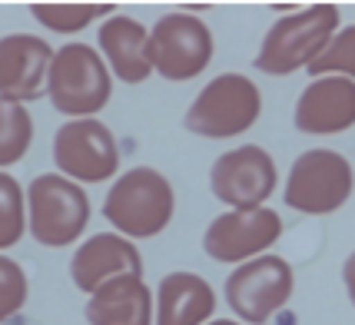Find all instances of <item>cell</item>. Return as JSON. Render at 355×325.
Returning <instances> with one entry per match:
<instances>
[{"instance_id":"obj_7","label":"cell","mask_w":355,"mask_h":325,"mask_svg":"<svg viewBox=\"0 0 355 325\" xmlns=\"http://www.w3.org/2000/svg\"><path fill=\"white\" fill-rule=\"evenodd\" d=\"M213 53H216L213 30L206 27V20H200L189 10L163 14L150 27L153 73H159L170 83H186V80L206 73V67L213 63Z\"/></svg>"},{"instance_id":"obj_21","label":"cell","mask_w":355,"mask_h":325,"mask_svg":"<svg viewBox=\"0 0 355 325\" xmlns=\"http://www.w3.org/2000/svg\"><path fill=\"white\" fill-rule=\"evenodd\" d=\"M312 80L319 77H349L355 80V24L339 27V33L325 44V50L309 63Z\"/></svg>"},{"instance_id":"obj_2","label":"cell","mask_w":355,"mask_h":325,"mask_svg":"<svg viewBox=\"0 0 355 325\" xmlns=\"http://www.w3.org/2000/svg\"><path fill=\"white\" fill-rule=\"evenodd\" d=\"M176 193L173 183L153 166H133L116 176L103 200V219L126 239L159 236L173 222Z\"/></svg>"},{"instance_id":"obj_18","label":"cell","mask_w":355,"mask_h":325,"mask_svg":"<svg viewBox=\"0 0 355 325\" xmlns=\"http://www.w3.org/2000/svg\"><path fill=\"white\" fill-rule=\"evenodd\" d=\"M33 20L46 27L53 33H80L83 27H90L93 20H110L113 17V3H63V0H53V3H31Z\"/></svg>"},{"instance_id":"obj_16","label":"cell","mask_w":355,"mask_h":325,"mask_svg":"<svg viewBox=\"0 0 355 325\" xmlns=\"http://www.w3.org/2000/svg\"><path fill=\"white\" fill-rule=\"evenodd\" d=\"M156 322L153 325H206L216 312L213 286L196 272H166L156 289Z\"/></svg>"},{"instance_id":"obj_8","label":"cell","mask_w":355,"mask_h":325,"mask_svg":"<svg viewBox=\"0 0 355 325\" xmlns=\"http://www.w3.org/2000/svg\"><path fill=\"white\" fill-rule=\"evenodd\" d=\"M295 276L293 265L282 256L266 252L259 259L236 265L226 276V302L230 312L246 325H266L276 312H282L293 299Z\"/></svg>"},{"instance_id":"obj_20","label":"cell","mask_w":355,"mask_h":325,"mask_svg":"<svg viewBox=\"0 0 355 325\" xmlns=\"http://www.w3.org/2000/svg\"><path fill=\"white\" fill-rule=\"evenodd\" d=\"M27 232V196L10 173L0 170V252L17 246Z\"/></svg>"},{"instance_id":"obj_4","label":"cell","mask_w":355,"mask_h":325,"mask_svg":"<svg viewBox=\"0 0 355 325\" xmlns=\"http://www.w3.org/2000/svg\"><path fill=\"white\" fill-rule=\"evenodd\" d=\"M263 93L243 73H219L202 87L186 109L183 126L202 139H232L256 126Z\"/></svg>"},{"instance_id":"obj_3","label":"cell","mask_w":355,"mask_h":325,"mask_svg":"<svg viewBox=\"0 0 355 325\" xmlns=\"http://www.w3.org/2000/svg\"><path fill=\"white\" fill-rule=\"evenodd\" d=\"M113 96V73L90 44H63L46 73V100L70 120H90Z\"/></svg>"},{"instance_id":"obj_24","label":"cell","mask_w":355,"mask_h":325,"mask_svg":"<svg viewBox=\"0 0 355 325\" xmlns=\"http://www.w3.org/2000/svg\"><path fill=\"white\" fill-rule=\"evenodd\" d=\"M206 325H243L239 319H213V322H206Z\"/></svg>"},{"instance_id":"obj_9","label":"cell","mask_w":355,"mask_h":325,"mask_svg":"<svg viewBox=\"0 0 355 325\" xmlns=\"http://www.w3.org/2000/svg\"><path fill=\"white\" fill-rule=\"evenodd\" d=\"M53 166L73 183H107L120 170V146L107 123L67 120L53 133Z\"/></svg>"},{"instance_id":"obj_23","label":"cell","mask_w":355,"mask_h":325,"mask_svg":"<svg viewBox=\"0 0 355 325\" xmlns=\"http://www.w3.org/2000/svg\"><path fill=\"white\" fill-rule=\"evenodd\" d=\"M342 286H345V295H349V302L355 306V249L345 256V263H342Z\"/></svg>"},{"instance_id":"obj_5","label":"cell","mask_w":355,"mask_h":325,"mask_svg":"<svg viewBox=\"0 0 355 325\" xmlns=\"http://www.w3.org/2000/svg\"><path fill=\"white\" fill-rule=\"evenodd\" d=\"M90 222V196L60 173H40L27 186V229L40 246H73Z\"/></svg>"},{"instance_id":"obj_19","label":"cell","mask_w":355,"mask_h":325,"mask_svg":"<svg viewBox=\"0 0 355 325\" xmlns=\"http://www.w3.org/2000/svg\"><path fill=\"white\" fill-rule=\"evenodd\" d=\"M33 143V116L27 107L0 100V170L20 163Z\"/></svg>"},{"instance_id":"obj_11","label":"cell","mask_w":355,"mask_h":325,"mask_svg":"<svg viewBox=\"0 0 355 325\" xmlns=\"http://www.w3.org/2000/svg\"><path fill=\"white\" fill-rule=\"evenodd\" d=\"M282 236V216L269 206L259 209H230L216 216L202 232V252L216 263L243 265L259 259L279 243Z\"/></svg>"},{"instance_id":"obj_1","label":"cell","mask_w":355,"mask_h":325,"mask_svg":"<svg viewBox=\"0 0 355 325\" xmlns=\"http://www.w3.org/2000/svg\"><path fill=\"white\" fill-rule=\"evenodd\" d=\"M339 27L342 10L336 3H312L279 17L266 30L259 53L252 57V67L269 77H289L295 70H309V63L339 33Z\"/></svg>"},{"instance_id":"obj_22","label":"cell","mask_w":355,"mask_h":325,"mask_svg":"<svg viewBox=\"0 0 355 325\" xmlns=\"http://www.w3.org/2000/svg\"><path fill=\"white\" fill-rule=\"evenodd\" d=\"M27 295H31L27 272L20 269V263L0 252V322H10L27 306Z\"/></svg>"},{"instance_id":"obj_14","label":"cell","mask_w":355,"mask_h":325,"mask_svg":"<svg viewBox=\"0 0 355 325\" xmlns=\"http://www.w3.org/2000/svg\"><path fill=\"white\" fill-rule=\"evenodd\" d=\"M293 123L306 137H336L355 126V80L319 77L295 100Z\"/></svg>"},{"instance_id":"obj_15","label":"cell","mask_w":355,"mask_h":325,"mask_svg":"<svg viewBox=\"0 0 355 325\" xmlns=\"http://www.w3.org/2000/svg\"><path fill=\"white\" fill-rule=\"evenodd\" d=\"M96 50L107 60L110 73L123 83H143L153 73L150 60V27L126 14H113L96 30Z\"/></svg>"},{"instance_id":"obj_13","label":"cell","mask_w":355,"mask_h":325,"mask_svg":"<svg viewBox=\"0 0 355 325\" xmlns=\"http://www.w3.org/2000/svg\"><path fill=\"white\" fill-rule=\"evenodd\" d=\"M123 276H143V256L120 232H96L70 256V279L80 292L93 295L100 286Z\"/></svg>"},{"instance_id":"obj_6","label":"cell","mask_w":355,"mask_h":325,"mask_svg":"<svg viewBox=\"0 0 355 325\" xmlns=\"http://www.w3.org/2000/svg\"><path fill=\"white\" fill-rule=\"evenodd\" d=\"M355 170L339 150H306L289 166L282 189L286 206L306 216H329L352 200Z\"/></svg>"},{"instance_id":"obj_10","label":"cell","mask_w":355,"mask_h":325,"mask_svg":"<svg viewBox=\"0 0 355 325\" xmlns=\"http://www.w3.org/2000/svg\"><path fill=\"white\" fill-rule=\"evenodd\" d=\"M276 159L256 143H243L236 150L219 153L209 170V189L223 206L232 209H259L276 193Z\"/></svg>"},{"instance_id":"obj_17","label":"cell","mask_w":355,"mask_h":325,"mask_svg":"<svg viewBox=\"0 0 355 325\" xmlns=\"http://www.w3.org/2000/svg\"><path fill=\"white\" fill-rule=\"evenodd\" d=\"M87 322L90 325H153L156 295L143 276H123L100 286L87 299Z\"/></svg>"},{"instance_id":"obj_12","label":"cell","mask_w":355,"mask_h":325,"mask_svg":"<svg viewBox=\"0 0 355 325\" xmlns=\"http://www.w3.org/2000/svg\"><path fill=\"white\" fill-rule=\"evenodd\" d=\"M53 53L57 50L33 33L0 37V100H10L20 107L44 100Z\"/></svg>"}]
</instances>
